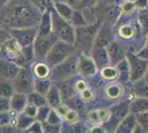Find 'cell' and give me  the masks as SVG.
I'll return each instance as SVG.
<instances>
[{"mask_svg":"<svg viewBox=\"0 0 148 133\" xmlns=\"http://www.w3.org/2000/svg\"><path fill=\"white\" fill-rule=\"evenodd\" d=\"M110 112H111V115H110V119L107 120L108 127L114 129V131H115V129H116L117 124L119 123V121L122 120L125 115H127L130 113V104L127 102H121L118 104L113 105L110 109Z\"/></svg>","mask_w":148,"mask_h":133,"instance_id":"11","label":"cell"},{"mask_svg":"<svg viewBox=\"0 0 148 133\" xmlns=\"http://www.w3.org/2000/svg\"><path fill=\"white\" fill-rule=\"evenodd\" d=\"M101 76L103 79L108 80V81L116 80L118 78V70L116 68V65L107 64L103 68H101Z\"/></svg>","mask_w":148,"mask_h":133,"instance_id":"25","label":"cell"},{"mask_svg":"<svg viewBox=\"0 0 148 133\" xmlns=\"http://www.w3.org/2000/svg\"><path fill=\"white\" fill-rule=\"evenodd\" d=\"M137 125L136 115L133 112H130L127 115H125L122 120L119 121L117 127L115 129V132L117 133H132L135 131Z\"/></svg>","mask_w":148,"mask_h":133,"instance_id":"15","label":"cell"},{"mask_svg":"<svg viewBox=\"0 0 148 133\" xmlns=\"http://www.w3.org/2000/svg\"><path fill=\"white\" fill-rule=\"evenodd\" d=\"M54 110H56V112L59 113V115H60V116H62V118H63V116L66 114V112H68L70 109H69V107L66 105V104L60 103V104H59V105H58V107H56Z\"/></svg>","mask_w":148,"mask_h":133,"instance_id":"51","label":"cell"},{"mask_svg":"<svg viewBox=\"0 0 148 133\" xmlns=\"http://www.w3.org/2000/svg\"><path fill=\"white\" fill-rule=\"evenodd\" d=\"M136 54L139 58H142V59L148 60V33H147V37H146V43H145V45Z\"/></svg>","mask_w":148,"mask_h":133,"instance_id":"49","label":"cell"},{"mask_svg":"<svg viewBox=\"0 0 148 133\" xmlns=\"http://www.w3.org/2000/svg\"><path fill=\"white\" fill-rule=\"evenodd\" d=\"M135 34V28L130 25H124L119 28V36L124 39H130Z\"/></svg>","mask_w":148,"mask_h":133,"instance_id":"35","label":"cell"},{"mask_svg":"<svg viewBox=\"0 0 148 133\" xmlns=\"http://www.w3.org/2000/svg\"><path fill=\"white\" fill-rule=\"evenodd\" d=\"M134 8H135L134 2H130V1H124L123 6L121 7V10H122L124 13H128V12H132V11L134 10Z\"/></svg>","mask_w":148,"mask_h":133,"instance_id":"50","label":"cell"},{"mask_svg":"<svg viewBox=\"0 0 148 133\" xmlns=\"http://www.w3.org/2000/svg\"><path fill=\"white\" fill-rule=\"evenodd\" d=\"M68 100L71 102L72 108H73L75 111H80V110H83V109H84V101L82 100L81 96H76V95L73 94L70 99H68Z\"/></svg>","mask_w":148,"mask_h":133,"instance_id":"38","label":"cell"},{"mask_svg":"<svg viewBox=\"0 0 148 133\" xmlns=\"http://www.w3.org/2000/svg\"><path fill=\"white\" fill-rule=\"evenodd\" d=\"M134 93L136 96L148 98V83L144 78L134 81Z\"/></svg>","mask_w":148,"mask_h":133,"instance_id":"26","label":"cell"},{"mask_svg":"<svg viewBox=\"0 0 148 133\" xmlns=\"http://www.w3.org/2000/svg\"><path fill=\"white\" fill-rule=\"evenodd\" d=\"M52 33V25H51V11H45L41 14L40 21L38 23V33L39 37H45Z\"/></svg>","mask_w":148,"mask_h":133,"instance_id":"16","label":"cell"},{"mask_svg":"<svg viewBox=\"0 0 148 133\" xmlns=\"http://www.w3.org/2000/svg\"><path fill=\"white\" fill-rule=\"evenodd\" d=\"M76 68H77V72L84 76H92L97 71V67L94 62L93 58L91 57V54H85V53H82L77 58Z\"/></svg>","mask_w":148,"mask_h":133,"instance_id":"12","label":"cell"},{"mask_svg":"<svg viewBox=\"0 0 148 133\" xmlns=\"http://www.w3.org/2000/svg\"><path fill=\"white\" fill-rule=\"evenodd\" d=\"M106 52H107L110 64L116 65L119 61H122L123 59L126 58L127 49H126V47L122 42L111 41L110 43L106 45Z\"/></svg>","mask_w":148,"mask_h":133,"instance_id":"10","label":"cell"},{"mask_svg":"<svg viewBox=\"0 0 148 133\" xmlns=\"http://www.w3.org/2000/svg\"><path fill=\"white\" fill-rule=\"evenodd\" d=\"M99 28H101L99 21H95L93 23L75 28V38H74L75 49L80 50L82 53L90 54Z\"/></svg>","mask_w":148,"mask_h":133,"instance_id":"2","label":"cell"},{"mask_svg":"<svg viewBox=\"0 0 148 133\" xmlns=\"http://www.w3.org/2000/svg\"><path fill=\"white\" fill-rule=\"evenodd\" d=\"M0 111L1 112L11 111V108H10V98H6V96H1L0 95Z\"/></svg>","mask_w":148,"mask_h":133,"instance_id":"45","label":"cell"},{"mask_svg":"<svg viewBox=\"0 0 148 133\" xmlns=\"http://www.w3.org/2000/svg\"><path fill=\"white\" fill-rule=\"evenodd\" d=\"M25 132H30V133H41L43 132L42 130V123L40 121L34 120L30 125L28 127V129L25 130Z\"/></svg>","mask_w":148,"mask_h":133,"instance_id":"42","label":"cell"},{"mask_svg":"<svg viewBox=\"0 0 148 133\" xmlns=\"http://www.w3.org/2000/svg\"><path fill=\"white\" fill-rule=\"evenodd\" d=\"M135 115H136L137 123L143 129H148V111H146V112H140V113H136Z\"/></svg>","mask_w":148,"mask_h":133,"instance_id":"40","label":"cell"},{"mask_svg":"<svg viewBox=\"0 0 148 133\" xmlns=\"http://www.w3.org/2000/svg\"><path fill=\"white\" fill-rule=\"evenodd\" d=\"M10 1H11V0H0V8L2 9V8H3L5 6H7Z\"/></svg>","mask_w":148,"mask_h":133,"instance_id":"58","label":"cell"},{"mask_svg":"<svg viewBox=\"0 0 148 133\" xmlns=\"http://www.w3.org/2000/svg\"><path fill=\"white\" fill-rule=\"evenodd\" d=\"M37 111H38V107H36L34 104H32V103H27V105L25 107V109L22 110V112L25 113L27 115H30L32 118H36V114H37Z\"/></svg>","mask_w":148,"mask_h":133,"instance_id":"46","label":"cell"},{"mask_svg":"<svg viewBox=\"0 0 148 133\" xmlns=\"http://www.w3.org/2000/svg\"><path fill=\"white\" fill-rule=\"evenodd\" d=\"M31 71L36 78H49L50 73H51L50 65L43 61H39V62L33 64Z\"/></svg>","mask_w":148,"mask_h":133,"instance_id":"22","label":"cell"},{"mask_svg":"<svg viewBox=\"0 0 148 133\" xmlns=\"http://www.w3.org/2000/svg\"><path fill=\"white\" fill-rule=\"evenodd\" d=\"M56 85V88L59 89L60 94H61L62 99H70L72 95L74 94V88L71 85V83L69 82L66 79L64 80H58L56 83H54Z\"/></svg>","mask_w":148,"mask_h":133,"instance_id":"21","label":"cell"},{"mask_svg":"<svg viewBox=\"0 0 148 133\" xmlns=\"http://www.w3.org/2000/svg\"><path fill=\"white\" fill-rule=\"evenodd\" d=\"M144 79H145V81L148 83V70H147V72H146V74L144 76Z\"/></svg>","mask_w":148,"mask_h":133,"instance_id":"59","label":"cell"},{"mask_svg":"<svg viewBox=\"0 0 148 133\" xmlns=\"http://www.w3.org/2000/svg\"><path fill=\"white\" fill-rule=\"evenodd\" d=\"M75 47L73 43H69L65 41L56 40L52 47L48 51L47 56L44 58V61L49 64L50 67H56L59 63L63 62L65 59L75 53Z\"/></svg>","mask_w":148,"mask_h":133,"instance_id":"4","label":"cell"},{"mask_svg":"<svg viewBox=\"0 0 148 133\" xmlns=\"http://www.w3.org/2000/svg\"><path fill=\"white\" fill-rule=\"evenodd\" d=\"M51 107L49 104H44L38 108L37 114H36V120L40 121V122H44V121L48 119V115H49L50 111H51Z\"/></svg>","mask_w":148,"mask_h":133,"instance_id":"34","label":"cell"},{"mask_svg":"<svg viewBox=\"0 0 148 133\" xmlns=\"http://www.w3.org/2000/svg\"><path fill=\"white\" fill-rule=\"evenodd\" d=\"M99 1H102L106 6H112V5H116L118 0H99Z\"/></svg>","mask_w":148,"mask_h":133,"instance_id":"57","label":"cell"},{"mask_svg":"<svg viewBox=\"0 0 148 133\" xmlns=\"http://www.w3.org/2000/svg\"><path fill=\"white\" fill-rule=\"evenodd\" d=\"M11 38L21 47L25 48L32 45L38 33V25L25 27V28H11L10 30Z\"/></svg>","mask_w":148,"mask_h":133,"instance_id":"8","label":"cell"},{"mask_svg":"<svg viewBox=\"0 0 148 133\" xmlns=\"http://www.w3.org/2000/svg\"><path fill=\"white\" fill-rule=\"evenodd\" d=\"M14 88L11 81L9 80H0V95L10 98L14 93Z\"/></svg>","mask_w":148,"mask_h":133,"instance_id":"32","label":"cell"},{"mask_svg":"<svg viewBox=\"0 0 148 133\" xmlns=\"http://www.w3.org/2000/svg\"><path fill=\"white\" fill-rule=\"evenodd\" d=\"M42 123V130L43 132L47 133H59L61 132L62 125L61 124H54V123H50L48 121L41 122Z\"/></svg>","mask_w":148,"mask_h":133,"instance_id":"36","label":"cell"},{"mask_svg":"<svg viewBox=\"0 0 148 133\" xmlns=\"http://www.w3.org/2000/svg\"><path fill=\"white\" fill-rule=\"evenodd\" d=\"M87 123H90L91 125H99V124H102V121H101V118H99V110H93L90 113L87 114Z\"/></svg>","mask_w":148,"mask_h":133,"instance_id":"37","label":"cell"},{"mask_svg":"<svg viewBox=\"0 0 148 133\" xmlns=\"http://www.w3.org/2000/svg\"><path fill=\"white\" fill-rule=\"evenodd\" d=\"M86 88H87V84L84 80H79V81H76L75 84H74V90L77 91V92H81V91H83L84 89Z\"/></svg>","mask_w":148,"mask_h":133,"instance_id":"52","label":"cell"},{"mask_svg":"<svg viewBox=\"0 0 148 133\" xmlns=\"http://www.w3.org/2000/svg\"><path fill=\"white\" fill-rule=\"evenodd\" d=\"M13 88L16 92H21L25 94H29L32 92L34 88V78H33V73L29 67H21L19 70L18 74L12 81Z\"/></svg>","mask_w":148,"mask_h":133,"instance_id":"5","label":"cell"},{"mask_svg":"<svg viewBox=\"0 0 148 133\" xmlns=\"http://www.w3.org/2000/svg\"><path fill=\"white\" fill-rule=\"evenodd\" d=\"M70 22H71V25H73L74 28H79V27H83V25H88V22L86 21L84 14H83V11H81L79 9H74L73 14L71 17Z\"/></svg>","mask_w":148,"mask_h":133,"instance_id":"28","label":"cell"},{"mask_svg":"<svg viewBox=\"0 0 148 133\" xmlns=\"http://www.w3.org/2000/svg\"><path fill=\"white\" fill-rule=\"evenodd\" d=\"M45 99H47V103L53 109H56L60 103H62V96L56 84L52 83V85L50 87L49 91L45 94Z\"/></svg>","mask_w":148,"mask_h":133,"instance_id":"19","label":"cell"},{"mask_svg":"<svg viewBox=\"0 0 148 133\" xmlns=\"http://www.w3.org/2000/svg\"><path fill=\"white\" fill-rule=\"evenodd\" d=\"M126 60L130 65V80L134 82L144 78L148 70V60L142 59L133 52H127Z\"/></svg>","mask_w":148,"mask_h":133,"instance_id":"7","label":"cell"},{"mask_svg":"<svg viewBox=\"0 0 148 133\" xmlns=\"http://www.w3.org/2000/svg\"><path fill=\"white\" fill-rule=\"evenodd\" d=\"M13 114H14L13 111H8V112H1L0 111V127L6 125V124H10L13 118Z\"/></svg>","mask_w":148,"mask_h":133,"instance_id":"41","label":"cell"},{"mask_svg":"<svg viewBox=\"0 0 148 133\" xmlns=\"http://www.w3.org/2000/svg\"><path fill=\"white\" fill-rule=\"evenodd\" d=\"M53 10L59 16H61L63 19L70 21L72 14H73L74 8L72 6H70L69 3L63 2V1H54V3H53Z\"/></svg>","mask_w":148,"mask_h":133,"instance_id":"18","label":"cell"},{"mask_svg":"<svg viewBox=\"0 0 148 133\" xmlns=\"http://www.w3.org/2000/svg\"><path fill=\"white\" fill-rule=\"evenodd\" d=\"M42 13L29 2L16 3L8 8L1 21L11 28H25L38 25Z\"/></svg>","mask_w":148,"mask_h":133,"instance_id":"1","label":"cell"},{"mask_svg":"<svg viewBox=\"0 0 148 133\" xmlns=\"http://www.w3.org/2000/svg\"><path fill=\"white\" fill-rule=\"evenodd\" d=\"M92 133H103V132H106V130H105L104 127H102V124H99V125H94V127H91V130H90Z\"/></svg>","mask_w":148,"mask_h":133,"instance_id":"55","label":"cell"},{"mask_svg":"<svg viewBox=\"0 0 148 133\" xmlns=\"http://www.w3.org/2000/svg\"><path fill=\"white\" fill-rule=\"evenodd\" d=\"M45 121H48L50 123H54V124H61V116L59 115V113L56 112V110H52L51 109V111H50L49 115H48V119Z\"/></svg>","mask_w":148,"mask_h":133,"instance_id":"44","label":"cell"},{"mask_svg":"<svg viewBox=\"0 0 148 133\" xmlns=\"http://www.w3.org/2000/svg\"><path fill=\"white\" fill-rule=\"evenodd\" d=\"M122 12L121 10V7L117 5H112L108 7L107 11H106V22L108 23H113L115 20L118 18L119 13Z\"/></svg>","mask_w":148,"mask_h":133,"instance_id":"33","label":"cell"},{"mask_svg":"<svg viewBox=\"0 0 148 133\" xmlns=\"http://www.w3.org/2000/svg\"><path fill=\"white\" fill-rule=\"evenodd\" d=\"M11 38V34H10V31L7 30V29H2L0 28V49L2 47V44L6 42L8 39Z\"/></svg>","mask_w":148,"mask_h":133,"instance_id":"48","label":"cell"},{"mask_svg":"<svg viewBox=\"0 0 148 133\" xmlns=\"http://www.w3.org/2000/svg\"><path fill=\"white\" fill-rule=\"evenodd\" d=\"M124 1H130V2H134L135 0H124Z\"/></svg>","mask_w":148,"mask_h":133,"instance_id":"60","label":"cell"},{"mask_svg":"<svg viewBox=\"0 0 148 133\" xmlns=\"http://www.w3.org/2000/svg\"><path fill=\"white\" fill-rule=\"evenodd\" d=\"M97 1L99 0H80V6L83 5L84 7H91L93 5H95Z\"/></svg>","mask_w":148,"mask_h":133,"instance_id":"56","label":"cell"},{"mask_svg":"<svg viewBox=\"0 0 148 133\" xmlns=\"http://www.w3.org/2000/svg\"><path fill=\"white\" fill-rule=\"evenodd\" d=\"M28 102L34 104L36 107H41L44 104H48L47 103V99H45V95L39 93L37 91H32L28 94Z\"/></svg>","mask_w":148,"mask_h":133,"instance_id":"31","label":"cell"},{"mask_svg":"<svg viewBox=\"0 0 148 133\" xmlns=\"http://www.w3.org/2000/svg\"><path fill=\"white\" fill-rule=\"evenodd\" d=\"M116 68L118 70L117 79H119L122 82H125V81L130 80V65H128V62H127L126 58L116 64Z\"/></svg>","mask_w":148,"mask_h":133,"instance_id":"27","label":"cell"},{"mask_svg":"<svg viewBox=\"0 0 148 133\" xmlns=\"http://www.w3.org/2000/svg\"><path fill=\"white\" fill-rule=\"evenodd\" d=\"M58 39L53 34V32L50 36L45 37H36V40L33 42V52H34V58L39 61H43L48 51L52 47V44L56 42Z\"/></svg>","mask_w":148,"mask_h":133,"instance_id":"9","label":"cell"},{"mask_svg":"<svg viewBox=\"0 0 148 133\" xmlns=\"http://www.w3.org/2000/svg\"><path fill=\"white\" fill-rule=\"evenodd\" d=\"M111 41H113V33L111 30V25L108 22L105 21L97 31L93 45L95 47H106Z\"/></svg>","mask_w":148,"mask_h":133,"instance_id":"14","label":"cell"},{"mask_svg":"<svg viewBox=\"0 0 148 133\" xmlns=\"http://www.w3.org/2000/svg\"><path fill=\"white\" fill-rule=\"evenodd\" d=\"M105 93L110 99H118L123 93V88L119 83H111L106 87Z\"/></svg>","mask_w":148,"mask_h":133,"instance_id":"30","label":"cell"},{"mask_svg":"<svg viewBox=\"0 0 148 133\" xmlns=\"http://www.w3.org/2000/svg\"><path fill=\"white\" fill-rule=\"evenodd\" d=\"M139 22L142 25L143 29L148 31V8L142 9V11L139 13Z\"/></svg>","mask_w":148,"mask_h":133,"instance_id":"43","label":"cell"},{"mask_svg":"<svg viewBox=\"0 0 148 133\" xmlns=\"http://www.w3.org/2000/svg\"><path fill=\"white\" fill-rule=\"evenodd\" d=\"M21 67L7 58H0V80L12 81Z\"/></svg>","mask_w":148,"mask_h":133,"instance_id":"13","label":"cell"},{"mask_svg":"<svg viewBox=\"0 0 148 133\" xmlns=\"http://www.w3.org/2000/svg\"><path fill=\"white\" fill-rule=\"evenodd\" d=\"M148 111V98H140L137 96L130 102V112H133L134 114L146 112Z\"/></svg>","mask_w":148,"mask_h":133,"instance_id":"20","label":"cell"},{"mask_svg":"<svg viewBox=\"0 0 148 133\" xmlns=\"http://www.w3.org/2000/svg\"><path fill=\"white\" fill-rule=\"evenodd\" d=\"M28 103V94L21 92H14L10 96V108L14 113H20Z\"/></svg>","mask_w":148,"mask_h":133,"instance_id":"17","label":"cell"},{"mask_svg":"<svg viewBox=\"0 0 148 133\" xmlns=\"http://www.w3.org/2000/svg\"><path fill=\"white\" fill-rule=\"evenodd\" d=\"M51 25L52 32L58 40L74 44L75 28L71 25L70 21L63 19L54 10H51Z\"/></svg>","mask_w":148,"mask_h":133,"instance_id":"3","label":"cell"},{"mask_svg":"<svg viewBox=\"0 0 148 133\" xmlns=\"http://www.w3.org/2000/svg\"><path fill=\"white\" fill-rule=\"evenodd\" d=\"M51 85H52V81L49 78H36L34 79V85H33L34 90L33 91H37L39 93L45 95Z\"/></svg>","mask_w":148,"mask_h":133,"instance_id":"23","label":"cell"},{"mask_svg":"<svg viewBox=\"0 0 148 133\" xmlns=\"http://www.w3.org/2000/svg\"><path fill=\"white\" fill-rule=\"evenodd\" d=\"M63 118L65 119V122L71 123V124H75L79 121V114H77V111H75L74 109H70Z\"/></svg>","mask_w":148,"mask_h":133,"instance_id":"39","label":"cell"},{"mask_svg":"<svg viewBox=\"0 0 148 133\" xmlns=\"http://www.w3.org/2000/svg\"><path fill=\"white\" fill-rule=\"evenodd\" d=\"M76 63H77V57L73 53L68 59H65L63 62L53 67V70L50 73L51 79L58 81V80H64V79L72 76L77 72Z\"/></svg>","mask_w":148,"mask_h":133,"instance_id":"6","label":"cell"},{"mask_svg":"<svg viewBox=\"0 0 148 133\" xmlns=\"http://www.w3.org/2000/svg\"><path fill=\"white\" fill-rule=\"evenodd\" d=\"M81 93V98H82V100L84 102H88V101H91L93 99V96H94V93H93V91L91 90V89H84L83 91H81L80 92Z\"/></svg>","mask_w":148,"mask_h":133,"instance_id":"47","label":"cell"},{"mask_svg":"<svg viewBox=\"0 0 148 133\" xmlns=\"http://www.w3.org/2000/svg\"><path fill=\"white\" fill-rule=\"evenodd\" d=\"M34 120H36V118H32L23 112H20L16 120V127L18 129V131H25Z\"/></svg>","mask_w":148,"mask_h":133,"instance_id":"24","label":"cell"},{"mask_svg":"<svg viewBox=\"0 0 148 133\" xmlns=\"http://www.w3.org/2000/svg\"><path fill=\"white\" fill-rule=\"evenodd\" d=\"M134 5H135V8H138L140 10L146 9V8H148V0H135Z\"/></svg>","mask_w":148,"mask_h":133,"instance_id":"53","label":"cell"},{"mask_svg":"<svg viewBox=\"0 0 148 133\" xmlns=\"http://www.w3.org/2000/svg\"><path fill=\"white\" fill-rule=\"evenodd\" d=\"M33 6L37 8L41 13L45 11H51L53 10V3L54 0H29Z\"/></svg>","mask_w":148,"mask_h":133,"instance_id":"29","label":"cell"},{"mask_svg":"<svg viewBox=\"0 0 148 133\" xmlns=\"http://www.w3.org/2000/svg\"><path fill=\"white\" fill-rule=\"evenodd\" d=\"M54 1H63L65 3H69L70 6H72L74 9H77L80 6V0H54Z\"/></svg>","mask_w":148,"mask_h":133,"instance_id":"54","label":"cell"}]
</instances>
